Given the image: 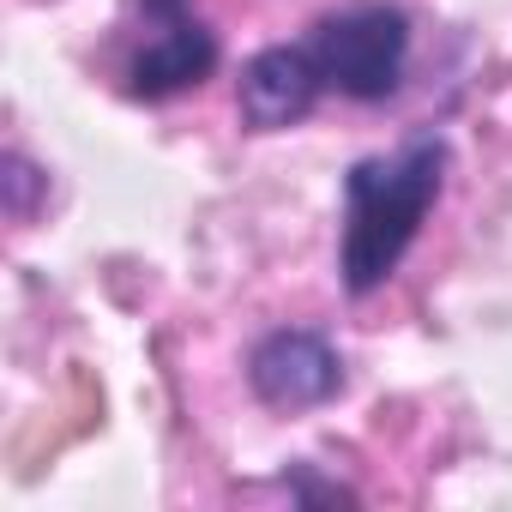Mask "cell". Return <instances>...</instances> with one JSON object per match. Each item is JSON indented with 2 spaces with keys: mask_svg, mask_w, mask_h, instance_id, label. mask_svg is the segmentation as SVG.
I'll list each match as a JSON object with an SVG mask.
<instances>
[{
  "mask_svg": "<svg viewBox=\"0 0 512 512\" xmlns=\"http://www.w3.org/2000/svg\"><path fill=\"white\" fill-rule=\"evenodd\" d=\"M308 55L326 79V91L350 103H386L404 85L410 67V13L398 0H344L308 25Z\"/></svg>",
  "mask_w": 512,
  "mask_h": 512,
  "instance_id": "cell-2",
  "label": "cell"
},
{
  "mask_svg": "<svg viewBox=\"0 0 512 512\" xmlns=\"http://www.w3.org/2000/svg\"><path fill=\"white\" fill-rule=\"evenodd\" d=\"M344 356L326 332L314 326H278L253 344L247 356V386L266 410L278 416H302V410H320L344 392Z\"/></svg>",
  "mask_w": 512,
  "mask_h": 512,
  "instance_id": "cell-4",
  "label": "cell"
},
{
  "mask_svg": "<svg viewBox=\"0 0 512 512\" xmlns=\"http://www.w3.org/2000/svg\"><path fill=\"white\" fill-rule=\"evenodd\" d=\"M284 488H290V500H302V506H356V488L326 482V476H314L308 464H290V470H284Z\"/></svg>",
  "mask_w": 512,
  "mask_h": 512,
  "instance_id": "cell-7",
  "label": "cell"
},
{
  "mask_svg": "<svg viewBox=\"0 0 512 512\" xmlns=\"http://www.w3.org/2000/svg\"><path fill=\"white\" fill-rule=\"evenodd\" d=\"M217 31L199 19L193 0H139V37L127 49V97L133 103H169L217 73Z\"/></svg>",
  "mask_w": 512,
  "mask_h": 512,
  "instance_id": "cell-3",
  "label": "cell"
},
{
  "mask_svg": "<svg viewBox=\"0 0 512 512\" xmlns=\"http://www.w3.org/2000/svg\"><path fill=\"white\" fill-rule=\"evenodd\" d=\"M446 169H452V145L440 133H416L398 151L350 163L344 229H338V278L356 302L392 284V272L416 247L428 211L446 193Z\"/></svg>",
  "mask_w": 512,
  "mask_h": 512,
  "instance_id": "cell-1",
  "label": "cell"
},
{
  "mask_svg": "<svg viewBox=\"0 0 512 512\" xmlns=\"http://www.w3.org/2000/svg\"><path fill=\"white\" fill-rule=\"evenodd\" d=\"M0 187H7V217L25 223L37 211V193H49V175L25 157V151H7V175H0Z\"/></svg>",
  "mask_w": 512,
  "mask_h": 512,
  "instance_id": "cell-6",
  "label": "cell"
},
{
  "mask_svg": "<svg viewBox=\"0 0 512 512\" xmlns=\"http://www.w3.org/2000/svg\"><path fill=\"white\" fill-rule=\"evenodd\" d=\"M326 97V79L308 55V43H272L260 49L241 79H235V109L253 133H284V127H302L314 115V103Z\"/></svg>",
  "mask_w": 512,
  "mask_h": 512,
  "instance_id": "cell-5",
  "label": "cell"
}]
</instances>
